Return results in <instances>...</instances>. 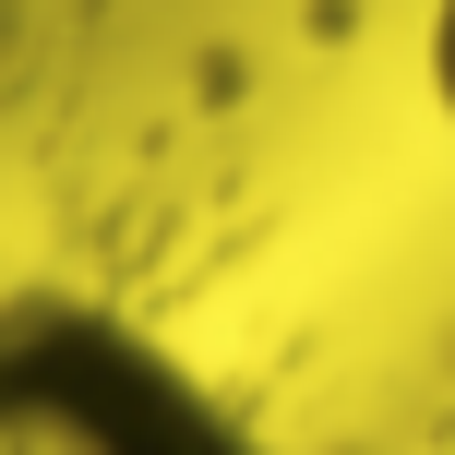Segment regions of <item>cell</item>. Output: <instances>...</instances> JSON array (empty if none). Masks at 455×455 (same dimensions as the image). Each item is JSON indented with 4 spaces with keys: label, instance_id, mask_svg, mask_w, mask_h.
<instances>
[{
    "label": "cell",
    "instance_id": "7a4b0ae2",
    "mask_svg": "<svg viewBox=\"0 0 455 455\" xmlns=\"http://www.w3.org/2000/svg\"><path fill=\"white\" fill-rule=\"evenodd\" d=\"M419 96H432V120L455 132V0L419 12Z\"/></svg>",
    "mask_w": 455,
    "mask_h": 455
},
{
    "label": "cell",
    "instance_id": "6da1fadb",
    "mask_svg": "<svg viewBox=\"0 0 455 455\" xmlns=\"http://www.w3.org/2000/svg\"><path fill=\"white\" fill-rule=\"evenodd\" d=\"M0 455H275L240 408L84 288H0Z\"/></svg>",
    "mask_w": 455,
    "mask_h": 455
}]
</instances>
